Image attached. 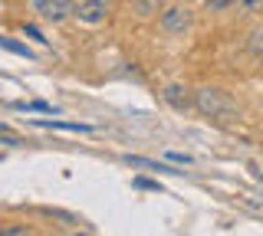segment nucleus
Segmentation results:
<instances>
[{
  "instance_id": "obj_1",
  "label": "nucleus",
  "mask_w": 263,
  "mask_h": 236,
  "mask_svg": "<svg viewBox=\"0 0 263 236\" xmlns=\"http://www.w3.org/2000/svg\"><path fill=\"white\" fill-rule=\"evenodd\" d=\"M194 109L201 112V115H208V118H230L237 112V105L234 99L224 92V89H197L194 92Z\"/></svg>"
},
{
  "instance_id": "obj_2",
  "label": "nucleus",
  "mask_w": 263,
  "mask_h": 236,
  "mask_svg": "<svg viewBox=\"0 0 263 236\" xmlns=\"http://www.w3.org/2000/svg\"><path fill=\"white\" fill-rule=\"evenodd\" d=\"M33 13L46 23H63L66 17H76L79 0H30Z\"/></svg>"
},
{
  "instance_id": "obj_3",
  "label": "nucleus",
  "mask_w": 263,
  "mask_h": 236,
  "mask_svg": "<svg viewBox=\"0 0 263 236\" xmlns=\"http://www.w3.org/2000/svg\"><path fill=\"white\" fill-rule=\"evenodd\" d=\"M161 33L164 36H184L187 30H191V23H194V17H191V10L187 7H168V10H161Z\"/></svg>"
},
{
  "instance_id": "obj_4",
  "label": "nucleus",
  "mask_w": 263,
  "mask_h": 236,
  "mask_svg": "<svg viewBox=\"0 0 263 236\" xmlns=\"http://www.w3.org/2000/svg\"><path fill=\"white\" fill-rule=\"evenodd\" d=\"M109 17V4L105 0H79V10H76V20L86 23V27H99Z\"/></svg>"
},
{
  "instance_id": "obj_5",
  "label": "nucleus",
  "mask_w": 263,
  "mask_h": 236,
  "mask_svg": "<svg viewBox=\"0 0 263 236\" xmlns=\"http://www.w3.org/2000/svg\"><path fill=\"white\" fill-rule=\"evenodd\" d=\"M161 99L168 102L175 112H187V109H194V95H191V89H187V85H178V82L164 85V89H161Z\"/></svg>"
},
{
  "instance_id": "obj_6",
  "label": "nucleus",
  "mask_w": 263,
  "mask_h": 236,
  "mask_svg": "<svg viewBox=\"0 0 263 236\" xmlns=\"http://www.w3.org/2000/svg\"><path fill=\"white\" fill-rule=\"evenodd\" d=\"M30 121L40 128H60V132H96L86 121H63V118H30Z\"/></svg>"
},
{
  "instance_id": "obj_7",
  "label": "nucleus",
  "mask_w": 263,
  "mask_h": 236,
  "mask_svg": "<svg viewBox=\"0 0 263 236\" xmlns=\"http://www.w3.org/2000/svg\"><path fill=\"white\" fill-rule=\"evenodd\" d=\"M125 161L132 167H145V170H158V174H184V170H178V167H168V164H158V161H152V158H132V154H125Z\"/></svg>"
},
{
  "instance_id": "obj_8",
  "label": "nucleus",
  "mask_w": 263,
  "mask_h": 236,
  "mask_svg": "<svg viewBox=\"0 0 263 236\" xmlns=\"http://www.w3.org/2000/svg\"><path fill=\"white\" fill-rule=\"evenodd\" d=\"M0 46H4L7 53H13V56H23V59H36V53L30 50V46H23V43H16L13 36H0Z\"/></svg>"
},
{
  "instance_id": "obj_9",
  "label": "nucleus",
  "mask_w": 263,
  "mask_h": 236,
  "mask_svg": "<svg viewBox=\"0 0 263 236\" xmlns=\"http://www.w3.org/2000/svg\"><path fill=\"white\" fill-rule=\"evenodd\" d=\"M10 109H16V112H40V115H56V109L49 102H10Z\"/></svg>"
},
{
  "instance_id": "obj_10",
  "label": "nucleus",
  "mask_w": 263,
  "mask_h": 236,
  "mask_svg": "<svg viewBox=\"0 0 263 236\" xmlns=\"http://www.w3.org/2000/svg\"><path fill=\"white\" fill-rule=\"evenodd\" d=\"M132 4H135V13H138V17L148 20V17H155V13L161 10L164 0H132Z\"/></svg>"
},
{
  "instance_id": "obj_11",
  "label": "nucleus",
  "mask_w": 263,
  "mask_h": 236,
  "mask_svg": "<svg viewBox=\"0 0 263 236\" xmlns=\"http://www.w3.org/2000/svg\"><path fill=\"white\" fill-rule=\"evenodd\" d=\"M43 213H46V217H53V220H63L66 226H76V223H82V220H79L76 213H69V210H60V207H46Z\"/></svg>"
},
{
  "instance_id": "obj_12",
  "label": "nucleus",
  "mask_w": 263,
  "mask_h": 236,
  "mask_svg": "<svg viewBox=\"0 0 263 236\" xmlns=\"http://www.w3.org/2000/svg\"><path fill=\"white\" fill-rule=\"evenodd\" d=\"M204 7L214 13H220V10H230V7H240V0H204Z\"/></svg>"
},
{
  "instance_id": "obj_13",
  "label": "nucleus",
  "mask_w": 263,
  "mask_h": 236,
  "mask_svg": "<svg viewBox=\"0 0 263 236\" xmlns=\"http://www.w3.org/2000/svg\"><path fill=\"white\" fill-rule=\"evenodd\" d=\"M263 10V0H240V13L243 17H250V13Z\"/></svg>"
},
{
  "instance_id": "obj_14",
  "label": "nucleus",
  "mask_w": 263,
  "mask_h": 236,
  "mask_svg": "<svg viewBox=\"0 0 263 236\" xmlns=\"http://www.w3.org/2000/svg\"><path fill=\"white\" fill-rule=\"evenodd\" d=\"M168 161H171V164H194V158H191V154H181V151H168Z\"/></svg>"
},
{
  "instance_id": "obj_15",
  "label": "nucleus",
  "mask_w": 263,
  "mask_h": 236,
  "mask_svg": "<svg viewBox=\"0 0 263 236\" xmlns=\"http://www.w3.org/2000/svg\"><path fill=\"white\" fill-rule=\"evenodd\" d=\"M263 50V27H257L250 33V53H260Z\"/></svg>"
},
{
  "instance_id": "obj_16",
  "label": "nucleus",
  "mask_w": 263,
  "mask_h": 236,
  "mask_svg": "<svg viewBox=\"0 0 263 236\" xmlns=\"http://www.w3.org/2000/svg\"><path fill=\"white\" fill-rule=\"evenodd\" d=\"M132 184L142 187V190H158V194H161V184H158V181H148V177H135Z\"/></svg>"
},
{
  "instance_id": "obj_17",
  "label": "nucleus",
  "mask_w": 263,
  "mask_h": 236,
  "mask_svg": "<svg viewBox=\"0 0 263 236\" xmlns=\"http://www.w3.org/2000/svg\"><path fill=\"white\" fill-rule=\"evenodd\" d=\"M0 236H33V233L27 230V226H4V233H0Z\"/></svg>"
},
{
  "instance_id": "obj_18",
  "label": "nucleus",
  "mask_w": 263,
  "mask_h": 236,
  "mask_svg": "<svg viewBox=\"0 0 263 236\" xmlns=\"http://www.w3.org/2000/svg\"><path fill=\"white\" fill-rule=\"evenodd\" d=\"M23 33H27L30 39H36V43H46V39H43V33H40V30L33 27V23H23Z\"/></svg>"
},
{
  "instance_id": "obj_19",
  "label": "nucleus",
  "mask_w": 263,
  "mask_h": 236,
  "mask_svg": "<svg viewBox=\"0 0 263 236\" xmlns=\"http://www.w3.org/2000/svg\"><path fill=\"white\" fill-rule=\"evenodd\" d=\"M72 236H89V233H72Z\"/></svg>"
}]
</instances>
